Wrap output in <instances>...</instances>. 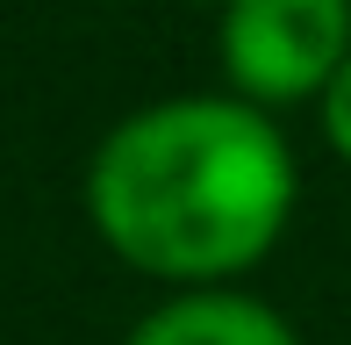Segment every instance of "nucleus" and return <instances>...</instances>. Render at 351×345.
I'll use <instances>...</instances> for the list:
<instances>
[{"mask_svg":"<svg viewBox=\"0 0 351 345\" xmlns=\"http://www.w3.org/2000/svg\"><path fill=\"white\" fill-rule=\"evenodd\" d=\"M122 345H308L280 302L251 295L244 280L222 288H165L122 331Z\"/></svg>","mask_w":351,"mask_h":345,"instance_id":"7ed1b4c3","label":"nucleus"},{"mask_svg":"<svg viewBox=\"0 0 351 345\" xmlns=\"http://www.w3.org/2000/svg\"><path fill=\"white\" fill-rule=\"evenodd\" d=\"M315 130H323V151L351 172V58H344V72L323 87V101H315Z\"/></svg>","mask_w":351,"mask_h":345,"instance_id":"20e7f679","label":"nucleus"},{"mask_svg":"<svg viewBox=\"0 0 351 345\" xmlns=\"http://www.w3.org/2000/svg\"><path fill=\"white\" fill-rule=\"evenodd\" d=\"M351 58V0H222L215 72L230 93L273 108H315Z\"/></svg>","mask_w":351,"mask_h":345,"instance_id":"f03ea898","label":"nucleus"},{"mask_svg":"<svg viewBox=\"0 0 351 345\" xmlns=\"http://www.w3.org/2000/svg\"><path fill=\"white\" fill-rule=\"evenodd\" d=\"M93 238L158 288H222L280 252L301 159L273 108L230 87L158 93L101 130L79 180Z\"/></svg>","mask_w":351,"mask_h":345,"instance_id":"f257e3e1","label":"nucleus"}]
</instances>
